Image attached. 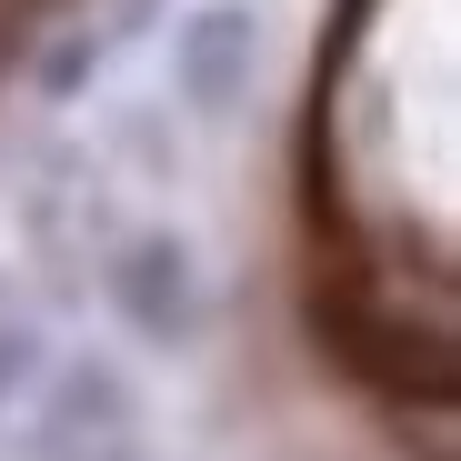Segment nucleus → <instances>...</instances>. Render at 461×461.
<instances>
[{
  "mask_svg": "<svg viewBox=\"0 0 461 461\" xmlns=\"http://www.w3.org/2000/svg\"><path fill=\"white\" fill-rule=\"evenodd\" d=\"M251 70H261V11L251 0H201V11L171 31V91L201 121H230L251 101Z\"/></svg>",
  "mask_w": 461,
  "mask_h": 461,
  "instance_id": "obj_1",
  "label": "nucleus"
},
{
  "mask_svg": "<svg viewBox=\"0 0 461 461\" xmlns=\"http://www.w3.org/2000/svg\"><path fill=\"white\" fill-rule=\"evenodd\" d=\"M111 312L140 341H161V351H181L201 331V271H191V251L171 241V230H140V241L111 251Z\"/></svg>",
  "mask_w": 461,
  "mask_h": 461,
  "instance_id": "obj_2",
  "label": "nucleus"
}]
</instances>
